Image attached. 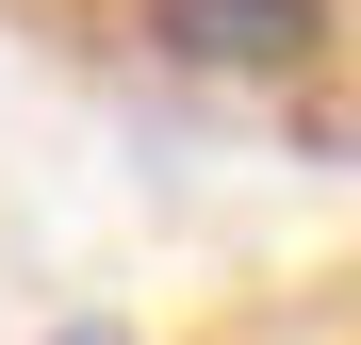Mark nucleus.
<instances>
[{
	"instance_id": "obj_1",
	"label": "nucleus",
	"mask_w": 361,
	"mask_h": 345,
	"mask_svg": "<svg viewBox=\"0 0 361 345\" xmlns=\"http://www.w3.org/2000/svg\"><path fill=\"white\" fill-rule=\"evenodd\" d=\"M148 17H164L180 49H295V33H312V0H148Z\"/></svg>"
},
{
	"instance_id": "obj_2",
	"label": "nucleus",
	"mask_w": 361,
	"mask_h": 345,
	"mask_svg": "<svg viewBox=\"0 0 361 345\" xmlns=\"http://www.w3.org/2000/svg\"><path fill=\"white\" fill-rule=\"evenodd\" d=\"M66 345H132V329H66Z\"/></svg>"
}]
</instances>
